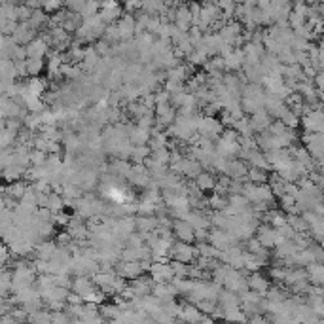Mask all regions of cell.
Masks as SVG:
<instances>
[{
	"mask_svg": "<svg viewBox=\"0 0 324 324\" xmlns=\"http://www.w3.org/2000/svg\"><path fill=\"white\" fill-rule=\"evenodd\" d=\"M300 125L305 129V133H322L324 119L320 108H311V110L303 112L300 118Z\"/></svg>",
	"mask_w": 324,
	"mask_h": 324,
	"instance_id": "6da1fadb",
	"label": "cell"
},
{
	"mask_svg": "<svg viewBox=\"0 0 324 324\" xmlns=\"http://www.w3.org/2000/svg\"><path fill=\"white\" fill-rule=\"evenodd\" d=\"M196 131H198L199 137H207V139H213L214 141L224 131V125H222L220 119H216L214 116H201Z\"/></svg>",
	"mask_w": 324,
	"mask_h": 324,
	"instance_id": "7a4b0ae2",
	"label": "cell"
},
{
	"mask_svg": "<svg viewBox=\"0 0 324 324\" xmlns=\"http://www.w3.org/2000/svg\"><path fill=\"white\" fill-rule=\"evenodd\" d=\"M169 256H173V260L190 264V262H193V258H198V248L191 246L190 243H184V241H176V243L173 241L171 248H169Z\"/></svg>",
	"mask_w": 324,
	"mask_h": 324,
	"instance_id": "3957f363",
	"label": "cell"
},
{
	"mask_svg": "<svg viewBox=\"0 0 324 324\" xmlns=\"http://www.w3.org/2000/svg\"><path fill=\"white\" fill-rule=\"evenodd\" d=\"M222 286H226L228 290H231V292L235 294H241L243 290L248 288V286H246V277L243 275V271L233 268H228L226 277H224V281H222Z\"/></svg>",
	"mask_w": 324,
	"mask_h": 324,
	"instance_id": "277c9868",
	"label": "cell"
},
{
	"mask_svg": "<svg viewBox=\"0 0 324 324\" xmlns=\"http://www.w3.org/2000/svg\"><path fill=\"white\" fill-rule=\"evenodd\" d=\"M99 16L106 25L116 23L119 17L123 16V8H121V2L119 0H104L101 2V12Z\"/></svg>",
	"mask_w": 324,
	"mask_h": 324,
	"instance_id": "5b68a950",
	"label": "cell"
},
{
	"mask_svg": "<svg viewBox=\"0 0 324 324\" xmlns=\"http://www.w3.org/2000/svg\"><path fill=\"white\" fill-rule=\"evenodd\" d=\"M148 271L152 273V281L154 283H171L174 277L171 264L167 260H156V264H152Z\"/></svg>",
	"mask_w": 324,
	"mask_h": 324,
	"instance_id": "8992f818",
	"label": "cell"
},
{
	"mask_svg": "<svg viewBox=\"0 0 324 324\" xmlns=\"http://www.w3.org/2000/svg\"><path fill=\"white\" fill-rule=\"evenodd\" d=\"M114 271H116V275L123 277V279H129V281H131V279H137V277H141L144 273L141 262H125V260L118 262V264L114 266Z\"/></svg>",
	"mask_w": 324,
	"mask_h": 324,
	"instance_id": "52a82bcc",
	"label": "cell"
},
{
	"mask_svg": "<svg viewBox=\"0 0 324 324\" xmlns=\"http://www.w3.org/2000/svg\"><path fill=\"white\" fill-rule=\"evenodd\" d=\"M171 231H174V237L178 241H184V243H196V235H193V228L186 220L182 218H174L173 226H171Z\"/></svg>",
	"mask_w": 324,
	"mask_h": 324,
	"instance_id": "ba28073f",
	"label": "cell"
},
{
	"mask_svg": "<svg viewBox=\"0 0 324 324\" xmlns=\"http://www.w3.org/2000/svg\"><path fill=\"white\" fill-rule=\"evenodd\" d=\"M116 27H118V32H119V42H121V40H131L135 36V16L123 14V16L116 21Z\"/></svg>",
	"mask_w": 324,
	"mask_h": 324,
	"instance_id": "9c48e42d",
	"label": "cell"
},
{
	"mask_svg": "<svg viewBox=\"0 0 324 324\" xmlns=\"http://www.w3.org/2000/svg\"><path fill=\"white\" fill-rule=\"evenodd\" d=\"M173 23L182 29V31L188 32V29L191 27V14H190V8H188V4H178V6H174V19Z\"/></svg>",
	"mask_w": 324,
	"mask_h": 324,
	"instance_id": "30bf717a",
	"label": "cell"
},
{
	"mask_svg": "<svg viewBox=\"0 0 324 324\" xmlns=\"http://www.w3.org/2000/svg\"><path fill=\"white\" fill-rule=\"evenodd\" d=\"M273 121V118L269 116L268 112L264 110H258L254 112V114H250V118H248V123H250V127H252L254 133H262V131H268L269 123Z\"/></svg>",
	"mask_w": 324,
	"mask_h": 324,
	"instance_id": "8fae6325",
	"label": "cell"
},
{
	"mask_svg": "<svg viewBox=\"0 0 324 324\" xmlns=\"http://www.w3.org/2000/svg\"><path fill=\"white\" fill-rule=\"evenodd\" d=\"M246 286H248V290H254V292H258V294L264 296L266 290L269 288V281L262 275L260 271H252L250 277L246 279Z\"/></svg>",
	"mask_w": 324,
	"mask_h": 324,
	"instance_id": "7c38bea8",
	"label": "cell"
},
{
	"mask_svg": "<svg viewBox=\"0 0 324 324\" xmlns=\"http://www.w3.org/2000/svg\"><path fill=\"white\" fill-rule=\"evenodd\" d=\"M305 271H307V281L311 283V285L322 286V283H324L322 262H311L309 266H305Z\"/></svg>",
	"mask_w": 324,
	"mask_h": 324,
	"instance_id": "4fadbf2b",
	"label": "cell"
},
{
	"mask_svg": "<svg viewBox=\"0 0 324 324\" xmlns=\"http://www.w3.org/2000/svg\"><path fill=\"white\" fill-rule=\"evenodd\" d=\"M243 57H245V53H243L241 48L231 49L228 55L222 57V59H224V69H226V71H239L241 64H243Z\"/></svg>",
	"mask_w": 324,
	"mask_h": 324,
	"instance_id": "5bb4252c",
	"label": "cell"
},
{
	"mask_svg": "<svg viewBox=\"0 0 324 324\" xmlns=\"http://www.w3.org/2000/svg\"><path fill=\"white\" fill-rule=\"evenodd\" d=\"M246 171H248V167H246L245 159L231 158L228 163V171H226V174H228L229 178H245Z\"/></svg>",
	"mask_w": 324,
	"mask_h": 324,
	"instance_id": "9a60e30c",
	"label": "cell"
},
{
	"mask_svg": "<svg viewBox=\"0 0 324 324\" xmlns=\"http://www.w3.org/2000/svg\"><path fill=\"white\" fill-rule=\"evenodd\" d=\"M72 290L76 294H80V296H86L87 292H91L93 288H95V285H93V281L89 279L87 275H78L74 281H72Z\"/></svg>",
	"mask_w": 324,
	"mask_h": 324,
	"instance_id": "2e32d148",
	"label": "cell"
},
{
	"mask_svg": "<svg viewBox=\"0 0 324 324\" xmlns=\"http://www.w3.org/2000/svg\"><path fill=\"white\" fill-rule=\"evenodd\" d=\"M135 228L139 229L141 233H146V231H154L158 228V218L154 214H144V216H139L135 218Z\"/></svg>",
	"mask_w": 324,
	"mask_h": 324,
	"instance_id": "e0dca14e",
	"label": "cell"
},
{
	"mask_svg": "<svg viewBox=\"0 0 324 324\" xmlns=\"http://www.w3.org/2000/svg\"><path fill=\"white\" fill-rule=\"evenodd\" d=\"M193 184H196L199 190L205 193V191H213V190H214V184H216V178H214V176H213L211 173H207V171H201V173H199L198 176L193 178Z\"/></svg>",
	"mask_w": 324,
	"mask_h": 324,
	"instance_id": "ac0fdd59",
	"label": "cell"
},
{
	"mask_svg": "<svg viewBox=\"0 0 324 324\" xmlns=\"http://www.w3.org/2000/svg\"><path fill=\"white\" fill-rule=\"evenodd\" d=\"M268 176H269V173H266L264 169L248 167V171H246V174H245V180L254 182V184H264V182H268Z\"/></svg>",
	"mask_w": 324,
	"mask_h": 324,
	"instance_id": "d6986e66",
	"label": "cell"
},
{
	"mask_svg": "<svg viewBox=\"0 0 324 324\" xmlns=\"http://www.w3.org/2000/svg\"><path fill=\"white\" fill-rule=\"evenodd\" d=\"M203 67H205L207 74H220L222 71H226L224 69V59L220 55H214L213 59H207V63Z\"/></svg>",
	"mask_w": 324,
	"mask_h": 324,
	"instance_id": "ffe728a7",
	"label": "cell"
},
{
	"mask_svg": "<svg viewBox=\"0 0 324 324\" xmlns=\"http://www.w3.org/2000/svg\"><path fill=\"white\" fill-rule=\"evenodd\" d=\"M264 296L269 301H285L288 298V290L286 288H279V286H269Z\"/></svg>",
	"mask_w": 324,
	"mask_h": 324,
	"instance_id": "44dd1931",
	"label": "cell"
},
{
	"mask_svg": "<svg viewBox=\"0 0 324 324\" xmlns=\"http://www.w3.org/2000/svg\"><path fill=\"white\" fill-rule=\"evenodd\" d=\"M150 148H148V144H137L133 146V150H131V158H133L135 163H143L144 159L150 156Z\"/></svg>",
	"mask_w": 324,
	"mask_h": 324,
	"instance_id": "7402d4cb",
	"label": "cell"
},
{
	"mask_svg": "<svg viewBox=\"0 0 324 324\" xmlns=\"http://www.w3.org/2000/svg\"><path fill=\"white\" fill-rule=\"evenodd\" d=\"M207 205L211 207L213 211H222L224 207L228 205V198L226 196H220V193H214L211 198L207 199Z\"/></svg>",
	"mask_w": 324,
	"mask_h": 324,
	"instance_id": "603a6c76",
	"label": "cell"
},
{
	"mask_svg": "<svg viewBox=\"0 0 324 324\" xmlns=\"http://www.w3.org/2000/svg\"><path fill=\"white\" fill-rule=\"evenodd\" d=\"M281 121H283L286 127H292V129H296V127L300 125V116L288 108V110H286L285 114L281 116Z\"/></svg>",
	"mask_w": 324,
	"mask_h": 324,
	"instance_id": "cb8c5ba5",
	"label": "cell"
},
{
	"mask_svg": "<svg viewBox=\"0 0 324 324\" xmlns=\"http://www.w3.org/2000/svg\"><path fill=\"white\" fill-rule=\"evenodd\" d=\"M288 27L292 29V31H296L298 27H301V25H305V21H307V17L305 16H301V14H296V12H292L290 10V14H288Z\"/></svg>",
	"mask_w": 324,
	"mask_h": 324,
	"instance_id": "d4e9b609",
	"label": "cell"
},
{
	"mask_svg": "<svg viewBox=\"0 0 324 324\" xmlns=\"http://www.w3.org/2000/svg\"><path fill=\"white\" fill-rule=\"evenodd\" d=\"M99 8H101V2H99V0H87L86 6H84V10L80 12V16H82V17L95 16L97 12H99Z\"/></svg>",
	"mask_w": 324,
	"mask_h": 324,
	"instance_id": "484cf974",
	"label": "cell"
},
{
	"mask_svg": "<svg viewBox=\"0 0 324 324\" xmlns=\"http://www.w3.org/2000/svg\"><path fill=\"white\" fill-rule=\"evenodd\" d=\"M171 264V269H173V275L174 277H188V264H184V262H178V260H173L169 262Z\"/></svg>",
	"mask_w": 324,
	"mask_h": 324,
	"instance_id": "4316f807",
	"label": "cell"
},
{
	"mask_svg": "<svg viewBox=\"0 0 324 324\" xmlns=\"http://www.w3.org/2000/svg\"><path fill=\"white\" fill-rule=\"evenodd\" d=\"M48 49V46H46V42L44 40H36V42H32L31 48H29V53H31V57H42V53Z\"/></svg>",
	"mask_w": 324,
	"mask_h": 324,
	"instance_id": "83f0119b",
	"label": "cell"
},
{
	"mask_svg": "<svg viewBox=\"0 0 324 324\" xmlns=\"http://www.w3.org/2000/svg\"><path fill=\"white\" fill-rule=\"evenodd\" d=\"M119 313H121V309H119V305H116V303H114V305H104V307L101 309V315L104 316V320H106V318L114 320Z\"/></svg>",
	"mask_w": 324,
	"mask_h": 324,
	"instance_id": "f1b7e54d",
	"label": "cell"
},
{
	"mask_svg": "<svg viewBox=\"0 0 324 324\" xmlns=\"http://www.w3.org/2000/svg\"><path fill=\"white\" fill-rule=\"evenodd\" d=\"M46 205H48V209L49 211H53V213H59V211H61V209H63V199L59 198V196H55V193H53V196H49L48 198V203H46Z\"/></svg>",
	"mask_w": 324,
	"mask_h": 324,
	"instance_id": "f546056e",
	"label": "cell"
},
{
	"mask_svg": "<svg viewBox=\"0 0 324 324\" xmlns=\"http://www.w3.org/2000/svg\"><path fill=\"white\" fill-rule=\"evenodd\" d=\"M93 48H95V51L101 57H106V55L110 57V48H112V46L108 44V42H106V40H99L95 46H93Z\"/></svg>",
	"mask_w": 324,
	"mask_h": 324,
	"instance_id": "4dcf8cb0",
	"label": "cell"
},
{
	"mask_svg": "<svg viewBox=\"0 0 324 324\" xmlns=\"http://www.w3.org/2000/svg\"><path fill=\"white\" fill-rule=\"evenodd\" d=\"M87 0H64V4H67V8L71 10V12H74V14H80L82 10H84V6H86Z\"/></svg>",
	"mask_w": 324,
	"mask_h": 324,
	"instance_id": "1f68e13d",
	"label": "cell"
},
{
	"mask_svg": "<svg viewBox=\"0 0 324 324\" xmlns=\"http://www.w3.org/2000/svg\"><path fill=\"white\" fill-rule=\"evenodd\" d=\"M42 71V57H32L29 61V72L31 74H38Z\"/></svg>",
	"mask_w": 324,
	"mask_h": 324,
	"instance_id": "d6a6232c",
	"label": "cell"
},
{
	"mask_svg": "<svg viewBox=\"0 0 324 324\" xmlns=\"http://www.w3.org/2000/svg\"><path fill=\"white\" fill-rule=\"evenodd\" d=\"M63 4V0H46V10H49V12H55V10H59V6Z\"/></svg>",
	"mask_w": 324,
	"mask_h": 324,
	"instance_id": "836d02e7",
	"label": "cell"
},
{
	"mask_svg": "<svg viewBox=\"0 0 324 324\" xmlns=\"http://www.w3.org/2000/svg\"><path fill=\"white\" fill-rule=\"evenodd\" d=\"M46 159H44V152H34L32 154V163H36V165H42Z\"/></svg>",
	"mask_w": 324,
	"mask_h": 324,
	"instance_id": "e575fe53",
	"label": "cell"
},
{
	"mask_svg": "<svg viewBox=\"0 0 324 324\" xmlns=\"http://www.w3.org/2000/svg\"><path fill=\"white\" fill-rule=\"evenodd\" d=\"M186 2H193V0H186Z\"/></svg>",
	"mask_w": 324,
	"mask_h": 324,
	"instance_id": "d590c367",
	"label": "cell"
}]
</instances>
